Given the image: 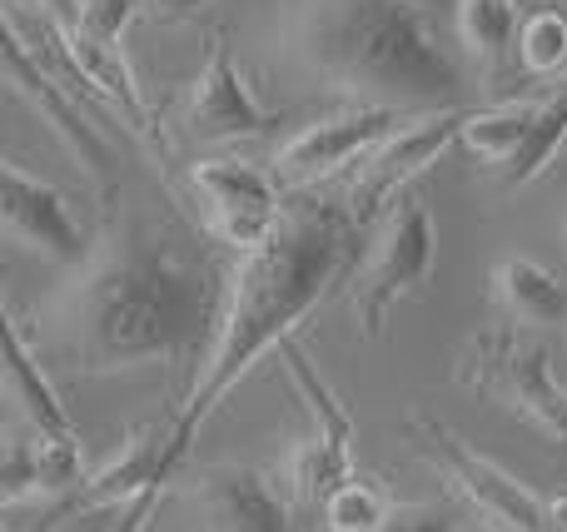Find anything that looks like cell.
I'll return each instance as SVG.
<instances>
[{
  "instance_id": "6da1fadb",
  "label": "cell",
  "mask_w": 567,
  "mask_h": 532,
  "mask_svg": "<svg viewBox=\"0 0 567 532\" xmlns=\"http://www.w3.org/2000/svg\"><path fill=\"white\" fill-rule=\"evenodd\" d=\"M225 284L165 225L120 209L55 299L60 348L85 374L179 364L209 348Z\"/></svg>"
},
{
  "instance_id": "7a4b0ae2",
  "label": "cell",
  "mask_w": 567,
  "mask_h": 532,
  "mask_svg": "<svg viewBox=\"0 0 567 532\" xmlns=\"http://www.w3.org/2000/svg\"><path fill=\"white\" fill-rule=\"evenodd\" d=\"M359 219L349 205L333 199H293L284 205L279 229L249 254H235L225 274V309L209 338L205 358L195 368L185 404L169 424V448L185 463L195 434L209 424L229 388L249 374L265 354L293 344V328L333 294V284L349 279L359 254Z\"/></svg>"
},
{
  "instance_id": "3957f363",
  "label": "cell",
  "mask_w": 567,
  "mask_h": 532,
  "mask_svg": "<svg viewBox=\"0 0 567 532\" xmlns=\"http://www.w3.org/2000/svg\"><path fill=\"white\" fill-rule=\"evenodd\" d=\"M269 45L289 70L353 105L439 115L458 109L468 90L429 0H275Z\"/></svg>"
},
{
  "instance_id": "277c9868",
  "label": "cell",
  "mask_w": 567,
  "mask_h": 532,
  "mask_svg": "<svg viewBox=\"0 0 567 532\" xmlns=\"http://www.w3.org/2000/svg\"><path fill=\"white\" fill-rule=\"evenodd\" d=\"M458 384L483 388L518 418H528L548 444H567V388L553 378V354L523 328L493 324L473 334L458 354Z\"/></svg>"
},
{
  "instance_id": "5b68a950",
  "label": "cell",
  "mask_w": 567,
  "mask_h": 532,
  "mask_svg": "<svg viewBox=\"0 0 567 532\" xmlns=\"http://www.w3.org/2000/svg\"><path fill=\"white\" fill-rule=\"evenodd\" d=\"M439 264V229H433V209L423 195H403L399 205L383 215L379 239L369 244V259L353 274V324L363 338H383L393 309L403 299L423 294Z\"/></svg>"
},
{
  "instance_id": "8992f818",
  "label": "cell",
  "mask_w": 567,
  "mask_h": 532,
  "mask_svg": "<svg viewBox=\"0 0 567 532\" xmlns=\"http://www.w3.org/2000/svg\"><path fill=\"white\" fill-rule=\"evenodd\" d=\"M279 358L313 418V428L289 448V458H284V493H289V503L299 508V513H319L353 478V418H349V408L333 398V388L323 384V374L313 368V358L303 354L299 344H284Z\"/></svg>"
},
{
  "instance_id": "52a82bcc",
  "label": "cell",
  "mask_w": 567,
  "mask_h": 532,
  "mask_svg": "<svg viewBox=\"0 0 567 532\" xmlns=\"http://www.w3.org/2000/svg\"><path fill=\"white\" fill-rule=\"evenodd\" d=\"M419 448L433 458L443 478L478 508V518L498 532H543V493H533L523 478H513L508 468H498L493 458L473 453L449 424L433 418H409Z\"/></svg>"
},
{
  "instance_id": "ba28073f",
  "label": "cell",
  "mask_w": 567,
  "mask_h": 532,
  "mask_svg": "<svg viewBox=\"0 0 567 532\" xmlns=\"http://www.w3.org/2000/svg\"><path fill=\"white\" fill-rule=\"evenodd\" d=\"M189 189H195L199 209H205V229L219 244L235 249V254L259 249L284 219L275 169L249 165V159H235V155L199 159L189 169Z\"/></svg>"
},
{
  "instance_id": "9c48e42d",
  "label": "cell",
  "mask_w": 567,
  "mask_h": 532,
  "mask_svg": "<svg viewBox=\"0 0 567 532\" xmlns=\"http://www.w3.org/2000/svg\"><path fill=\"white\" fill-rule=\"evenodd\" d=\"M403 125H409V115L403 109H383V105H349L339 115H323L313 125L293 129L279 145L275 179L289 189H309L319 179H333L349 165H363Z\"/></svg>"
},
{
  "instance_id": "30bf717a",
  "label": "cell",
  "mask_w": 567,
  "mask_h": 532,
  "mask_svg": "<svg viewBox=\"0 0 567 532\" xmlns=\"http://www.w3.org/2000/svg\"><path fill=\"white\" fill-rule=\"evenodd\" d=\"M463 125H468V109H439V115H419L403 129H393V135L359 165V175H353L349 199H343V205L353 209V219H359V225H373L379 215H389V209L409 195L413 179H419L429 165H439V155L449 145H458Z\"/></svg>"
},
{
  "instance_id": "8fae6325",
  "label": "cell",
  "mask_w": 567,
  "mask_h": 532,
  "mask_svg": "<svg viewBox=\"0 0 567 532\" xmlns=\"http://www.w3.org/2000/svg\"><path fill=\"white\" fill-rule=\"evenodd\" d=\"M0 219H6V239L30 254L50 259L60 269H80L95 239L80 234L70 199L60 195L50 179L30 175L20 159H6L0 169Z\"/></svg>"
},
{
  "instance_id": "7c38bea8",
  "label": "cell",
  "mask_w": 567,
  "mask_h": 532,
  "mask_svg": "<svg viewBox=\"0 0 567 532\" xmlns=\"http://www.w3.org/2000/svg\"><path fill=\"white\" fill-rule=\"evenodd\" d=\"M185 125H189V135L215 139V145H229V139H265L269 129L279 125V115L255 95V85L239 75L225 30H209V55L195 75V90H189Z\"/></svg>"
},
{
  "instance_id": "4fadbf2b",
  "label": "cell",
  "mask_w": 567,
  "mask_h": 532,
  "mask_svg": "<svg viewBox=\"0 0 567 532\" xmlns=\"http://www.w3.org/2000/svg\"><path fill=\"white\" fill-rule=\"evenodd\" d=\"M189 508L199 518V532H299L289 493H279L275 478L249 463L205 468L189 488Z\"/></svg>"
},
{
  "instance_id": "5bb4252c",
  "label": "cell",
  "mask_w": 567,
  "mask_h": 532,
  "mask_svg": "<svg viewBox=\"0 0 567 532\" xmlns=\"http://www.w3.org/2000/svg\"><path fill=\"white\" fill-rule=\"evenodd\" d=\"M6 80H10V90L40 115V125H50V135L65 145V155L75 159L90 179H105L110 145H105L95 119L85 115V100H80L75 90L60 85L55 75H45V70H40L20 45H10V40H6Z\"/></svg>"
},
{
  "instance_id": "9a60e30c",
  "label": "cell",
  "mask_w": 567,
  "mask_h": 532,
  "mask_svg": "<svg viewBox=\"0 0 567 532\" xmlns=\"http://www.w3.org/2000/svg\"><path fill=\"white\" fill-rule=\"evenodd\" d=\"M179 458L169 448V428H130L125 444L80 483L75 508L80 513H100V508H120L140 503L145 493H165V483L175 478Z\"/></svg>"
},
{
  "instance_id": "2e32d148",
  "label": "cell",
  "mask_w": 567,
  "mask_h": 532,
  "mask_svg": "<svg viewBox=\"0 0 567 532\" xmlns=\"http://www.w3.org/2000/svg\"><path fill=\"white\" fill-rule=\"evenodd\" d=\"M6 404L16 408V418L30 434L50 438V444H80L75 424H70V408L60 404L55 384L40 368L35 348H30L16 314H6Z\"/></svg>"
},
{
  "instance_id": "e0dca14e",
  "label": "cell",
  "mask_w": 567,
  "mask_h": 532,
  "mask_svg": "<svg viewBox=\"0 0 567 532\" xmlns=\"http://www.w3.org/2000/svg\"><path fill=\"white\" fill-rule=\"evenodd\" d=\"M493 299L513 328L567 324V284L533 254H503L493 264Z\"/></svg>"
},
{
  "instance_id": "ac0fdd59",
  "label": "cell",
  "mask_w": 567,
  "mask_h": 532,
  "mask_svg": "<svg viewBox=\"0 0 567 532\" xmlns=\"http://www.w3.org/2000/svg\"><path fill=\"white\" fill-rule=\"evenodd\" d=\"M518 0H458V40L483 75H498L503 60L518 50Z\"/></svg>"
},
{
  "instance_id": "d6986e66",
  "label": "cell",
  "mask_w": 567,
  "mask_h": 532,
  "mask_svg": "<svg viewBox=\"0 0 567 532\" xmlns=\"http://www.w3.org/2000/svg\"><path fill=\"white\" fill-rule=\"evenodd\" d=\"M533 119H538V105H528V100H503V105H488V109H468V125H463L458 145L473 159H483V165L508 169L513 155L523 149V139H528Z\"/></svg>"
},
{
  "instance_id": "ffe728a7",
  "label": "cell",
  "mask_w": 567,
  "mask_h": 532,
  "mask_svg": "<svg viewBox=\"0 0 567 532\" xmlns=\"http://www.w3.org/2000/svg\"><path fill=\"white\" fill-rule=\"evenodd\" d=\"M563 145H567V85L553 90V95L538 105V119H533L528 139H523V149L513 155V165L503 169V175H508V185H513V189H518V185H533V179H538L543 169L558 159Z\"/></svg>"
},
{
  "instance_id": "44dd1931",
  "label": "cell",
  "mask_w": 567,
  "mask_h": 532,
  "mask_svg": "<svg viewBox=\"0 0 567 532\" xmlns=\"http://www.w3.org/2000/svg\"><path fill=\"white\" fill-rule=\"evenodd\" d=\"M25 498H45V438L30 428H10L6 463H0V503L20 508Z\"/></svg>"
},
{
  "instance_id": "7402d4cb",
  "label": "cell",
  "mask_w": 567,
  "mask_h": 532,
  "mask_svg": "<svg viewBox=\"0 0 567 532\" xmlns=\"http://www.w3.org/2000/svg\"><path fill=\"white\" fill-rule=\"evenodd\" d=\"M518 60L528 75H563L567 70V6H543L523 20L518 35Z\"/></svg>"
},
{
  "instance_id": "603a6c76",
  "label": "cell",
  "mask_w": 567,
  "mask_h": 532,
  "mask_svg": "<svg viewBox=\"0 0 567 532\" xmlns=\"http://www.w3.org/2000/svg\"><path fill=\"white\" fill-rule=\"evenodd\" d=\"M393 503L373 478H349L339 493L323 503V528L329 532H379L389 523Z\"/></svg>"
},
{
  "instance_id": "cb8c5ba5",
  "label": "cell",
  "mask_w": 567,
  "mask_h": 532,
  "mask_svg": "<svg viewBox=\"0 0 567 532\" xmlns=\"http://www.w3.org/2000/svg\"><path fill=\"white\" fill-rule=\"evenodd\" d=\"M145 6L150 0H90L70 30L85 35V40H95V45H105V50H120L125 45V35H130V25L140 20V10Z\"/></svg>"
},
{
  "instance_id": "d4e9b609",
  "label": "cell",
  "mask_w": 567,
  "mask_h": 532,
  "mask_svg": "<svg viewBox=\"0 0 567 532\" xmlns=\"http://www.w3.org/2000/svg\"><path fill=\"white\" fill-rule=\"evenodd\" d=\"M379 532H458V528L439 503H393L389 523Z\"/></svg>"
},
{
  "instance_id": "484cf974",
  "label": "cell",
  "mask_w": 567,
  "mask_h": 532,
  "mask_svg": "<svg viewBox=\"0 0 567 532\" xmlns=\"http://www.w3.org/2000/svg\"><path fill=\"white\" fill-rule=\"evenodd\" d=\"M209 0H150V15L155 20H195Z\"/></svg>"
},
{
  "instance_id": "4316f807",
  "label": "cell",
  "mask_w": 567,
  "mask_h": 532,
  "mask_svg": "<svg viewBox=\"0 0 567 532\" xmlns=\"http://www.w3.org/2000/svg\"><path fill=\"white\" fill-rule=\"evenodd\" d=\"M543 532H567V488L543 493Z\"/></svg>"
},
{
  "instance_id": "83f0119b",
  "label": "cell",
  "mask_w": 567,
  "mask_h": 532,
  "mask_svg": "<svg viewBox=\"0 0 567 532\" xmlns=\"http://www.w3.org/2000/svg\"><path fill=\"white\" fill-rule=\"evenodd\" d=\"M35 6H45L50 15H55V20H65V25H75V20H80V10H85L90 0H35Z\"/></svg>"
},
{
  "instance_id": "f1b7e54d",
  "label": "cell",
  "mask_w": 567,
  "mask_h": 532,
  "mask_svg": "<svg viewBox=\"0 0 567 532\" xmlns=\"http://www.w3.org/2000/svg\"><path fill=\"white\" fill-rule=\"evenodd\" d=\"M473 532H498V528H488V523H483V528H473Z\"/></svg>"
},
{
  "instance_id": "f546056e",
  "label": "cell",
  "mask_w": 567,
  "mask_h": 532,
  "mask_svg": "<svg viewBox=\"0 0 567 532\" xmlns=\"http://www.w3.org/2000/svg\"><path fill=\"white\" fill-rule=\"evenodd\" d=\"M563 234H567V219H563Z\"/></svg>"
},
{
  "instance_id": "4dcf8cb0",
  "label": "cell",
  "mask_w": 567,
  "mask_h": 532,
  "mask_svg": "<svg viewBox=\"0 0 567 532\" xmlns=\"http://www.w3.org/2000/svg\"><path fill=\"white\" fill-rule=\"evenodd\" d=\"M10 532H16V528H10Z\"/></svg>"
}]
</instances>
